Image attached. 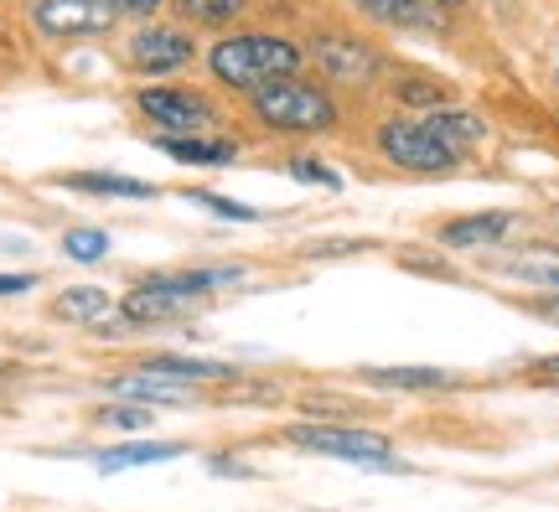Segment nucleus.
Listing matches in <instances>:
<instances>
[{
    "mask_svg": "<svg viewBox=\"0 0 559 512\" xmlns=\"http://www.w3.org/2000/svg\"><path fill=\"white\" fill-rule=\"evenodd\" d=\"M207 62H213V79H223L228 88H264V83H275V79H290L300 52L285 37L243 32V37L218 41Z\"/></svg>",
    "mask_w": 559,
    "mask_h": 512,
    "instance_id": "f257e3e1",
    "label": "nucleus"
},
{
    "mask_svg": "<svg viewBox=\"0 0 559 512\" xmlns=\"http://www.w3.org/2000/svg\"><path fill=\"white\" fill-rule=\"evenodd\" d=\"M254 115H260L270 130H326V124L337 119V109H332V99H326L321 88H311V83L275 79L254 94Z\"/></svg>",
    "mask_w": 559,
    "mask_h": 512,
    "instance_id": "f03ea898",
    "label": "nucleus"
},
{
    "mask_svg": "<svg viewBox=\"0 0 559 512\" xmlns=\"http://www.w3.org/2000/svg\"><path fill=\"white\" fill-rule=\"evenodd\" d=\"M379 145L394 166H409V171H445V166L461 160L425 119H389L379 130Z\"/></svg>",
    "mask_w": 559,
    "mask_h": 512,
    "instance_id": "7ed1b4c3",
    "label": "nucleus"
},
{
    "mask_svg": "<svg viewBox=\"0 0 559 512\" xmlns=\"http://www.w3.org/2000/svg\"><path fill=\"white\" fill-rule=\"evenodd\" d=\"M290 445L317 455H337V461H362V466H389V440L383 434H362V430H332V425H290L285 430Z\"/></svg>",
    "mask_w": 559,
    "mask_h": 512,
    "instance_id": "20e7f679",
    "label": "nucleus"
},
{
    "mask_svg": "<svg viewBox=\"0 0 559 512\" xmlns=\"http://www.w3.org/2000/svg\"><path fill=\"white\" fill-rule=\"evenodd\" d=\"M109 0H32V21L41 37H104L115 26Z\"/></svg>",
    "mask_w": 559,
    "mask_h": 512,
    "instance_id": "39448f33",
    "label": "nucleus"
},
{
    "mask_svg": "<svg viewBox=\"0 0 559 512\" xmlns=\"http://www.w3.org/2000/svg\"><path fill=\"white\" fill-rule=\"evenodd\" d=\"M140 115L160 124V130H177V135H192L213 119V104L192 94V88H145L140 94Z\"/></svg>",
    "mask_w": 559,
    "mask_h": 512,
    "instance_id": "423d86ee",
    "label": "nucleus"
},
{
    "mask_svg": "<svg viewBox=\"0 0 559 512\" xmlns=\"http://www.w3.org/2000/svg\"><path fill=\"white\" fill-rule=\"evenodd\" d=\"M130 62L140 73H171L181 62H192V37H181L177 26H145L130 37Z\"/></svg>",
    "mask_w": 559,
    "mask_h": 512,
    "instance_id": "0eeeda50",
    "label": "nucleus"
},
{
    "mask_svg": "<svg viewBox=\"0 0 559 512\" xmlns=\"http://www.w3.org/2000/svg\"><path fill=\"white\" fill-rule=\"evenodd\" d=\"M317 62L332 73V79H347V83H362V79L379 73V58H373L358 37H321L317 41Z\"/></svg>",
    "mask_w": 559,
    "mask_h": 512,
    "instance_id": "6e6552de",
    "label": "nucleus"
},
{
    "mask_svg": "<svg viewBox=\"0 0 559 512\" xmlns=\"http://www.w3.org/2000/svg\"><path fill=\"white\" fill-rule=\"evenodd\" d=\"M187 445H177V440H135V445H115V451L94 455V466L99 472H130V466H151V461H171Z\"/></svg>",
    "mask_w": 559,
    "mask_h": 512,
    "instance_id": "1a4fd4ad",
    "label": "nucleus"
},
{
    "mask_svg": "<svg viewBox=\"0 0 559 512\" xmlns=\"http://www.w3.org/2000/svg\"><path fill=\"white\" fill-rule=\"evenodd\" d=\"M508 213H481V217H461V223H445V234L440 243H451V249H481V243H498L508 234Z\"/></svg>",
    "mask_w": 559,
    "mask_h": 512,
    "instance_id": "9d476101",
    "label": "nucleus"
},
{
    "mask_svg": "<svg viewBox=\"0 0 559 512\" xmlns=\"http://www.w3.org/2000/svg\"><path fill=\"white\" fill-rule=\"evenodd\" d=\"M109 311H115V306H109V296H104L99 285H79V290H62V296L52 300V315L68 321V326H94V321Z\"/></svg>",
    "mask_w": 559,
    "mask_h": 512,
    "instance_id": "9b49d317",
    "label": "nucleus"
},
{
    "mask_svg": "<svg viewBox=\"0 0 559 512\" xmlns=\"http://www.w3.org/2000/svg\"><path fill=\"white\" fill-rule=\"evenodd\" d=\"M62 187L73 192H99V198H156L151 181H135V177H109V171H79V177H58Z\"/></svg>",
    "mask_w": 559,
    "mask_h": 512,
    "instance_id": "f8f14e48",
    "label": "nucleus"
},
{
    "mask_svg": "<svg viewBox=\"0 0 559 512\" xmlns=\"http://www.w3.org/2000/svg\"><path fill=\"white\" fill-rule=\"evenodd\" d=\"M160 151L187 160V166H223V160H234L228 140H198V135H160Z\"/></svg>",
    "mask_w": 559,
    "mask_h": 512,
    "instance_id": "ddd939ff",
    "label": "nucleus"
},
{
    "mask_svg": "<svg viewBox=\"0 0 559 512\" xmlns=\"http://www.w3.org/2000/svg\"><path fill=\"white\" fill-rule=\"evenodd\" d=\"M425 124H430V130H436V135L456 151V156H466V151L481 140V119L477 115H461V109H436V115H425Z\"/></svg>",
    "mask_w": 559,
    "mask_h": 512,
    "instance_id": "4468645a",
    "label": "nucleus"
},
{
    "mask_svg": "<svg viewBox=\"0 0 559 512\" xmlns=\"http://www.w3.org/2000/svg\"><path fill=\"white\" fill-rule=\"evenodd\" d=\"M140 373L181 378V383H207V378H228L234 368H223V362H198V357H145Z\"/></svg>",
    "mask_w": 559,
    "mask_h": 512,
    "instance_id": "2eb2a0df",
    "label": "nucleus"
},
{
    "mask_svg": "<svg viewBox=\"0 0 559 512\" xmlns=\"http://www.w3.org/2000/svg\"><path fill=\"white\" fill-rule=\"evenodd\" d=\"M368 383H383V389H445L451 373H440V368H368Z\"/></svg>",
    "mask_w": 559,
    "mask_h": 512,
    "instance_id": "dca6fc26",
    "label": "nucleus"
},
{
    "mask_svg": "<svg viewBox=\"0 0 559 512\" xmlns=\"http://www.w3.org/2000/svg\"><path fill=\"white\" fill-rule=\"evenodd\" d=\"M115 394H130V398H187V383L181 378H160V373H130L115 383Z\"/></svg>",
    "mask_w": 559,
    "mask_h": 512,
    "instance_id": "f3484780",
    "label": "nucleus"
},
{
    "mask_svg": "<svg viewBox=\"0 0 559 512\" xmlns=\"http://www.w3.org/2000/svg\"><path fill=\"white\" fill-rule=\"evenodd\" d=\"M62 254L79 259V264H94V259L109 254V234L104 228H68L62 234Z\"/></svg>",
    "mask_w": 559,
    "mask_h": 512,
    "instance_id": "a211bd4d",
    "label": "nucleus"
},
{
    "mask_svg": "<svg viewBox=\"0 0 559 512\" xmlns=\"http://www.w3.org/2000/svg\"><path fill=\"white\" fill-rule=\"evenodd\" d=\"M368 16L379 21H400V26H430V16L419 11V0H358Z\"/></svg>",
    "mask_w": 559,
    "mask_h": 512,
    "instance_id": "6ab92c4d",
    "label": "nucleus"
},
{
    "mask_svg": "<svg viewBox=\"0 0 559 512\" xmlns=\"http://www.w3.org/2000/svg\"><path fill=\"white\" fill-rule=\"evenodd\" d=\"M181 16L187 21H202V26H223L243 11V0H177Z\"/></svg>",
    "mask_w": 559,
    "mask_h": 512,
    "instance_id": "aec40b11",
    "label": "nucleus"
},
{
    "mask_svg": "<svg viewBox=\"0 0 559 512\" xmlns=\"http://www.w3.org/2000/svg\"><path fill=\"white\" fill-rule=\"evenodd\" d=\"M156 419V409H140V404H120V409H104V425H120V430H145Z\"/></svg>",
    "mask_w": 559,
    "mask_h": 512,
    "instance_id": "412c9836",
    "label": "nucleus"
},
{
    "mask_svg": "<svg viewBox=\"0 0 559 512\" xmlns=\"http://www.w3.org/2000/svg\"><path fill=\"white\" fill-rule=\"evenodd\" d=\"M192 202H202V207H213V213H223V217H243V223L254 217V207H239V202H228V198H213V192H198V198H192Z\"/></svg>",
    "mask_w": 559,
    "mask_h": 512,
    "instance_id": "4be33fe9",
    "label": "nucleus"
},
{
    "mask_svg": "<svg viewBox=\"0 0 559 512\" xmlns=\"http://www.w3.org/2000/svg\"><path fill=\"white\" fill-rule=\"evenodd\" d=\"M290 171H296L300 181H317V187H337V177H332L326 166H317V160H306V156H300L296 166H290Z\"/></svg>",
    "mask_w": 559,
    "mask_h": 512,
    "instance_id": "5701e85b",
    "label": "nucleus"
},
{
    "mask_svg": "<svg viewBox=\"0 0 559 512\" xmlns=\"http://www.w3.org/2000/svg\"><path fill=\"white\" fill-rule=\"evenodd\" d=\"M400 99H404V104H440L445 94H440L436 83H404V88H400Z\"/></svg>",
    "mask_w": 559,
    "mask_h": 512,
    "instance_id": "b1692460",
    "label": "nucleus"
},
{
    "mask_svg": "<svg viewBox=\"0 0 559 512\" xmlns=\"http://www.w3.org/2000/svg\"><path fill=\"white\" fill-rule=\"evenodd\" d=\"M37 279L32 275H0V296H21V290H32Z\"/></svg>",
    "mask_w": 559,
    "mask_h": 512,
    "instance_id": "393cba45",
    "label": "nucleus"
},
{
    "mask_svg": "<svg viewBox=\"0 0 559 512\" xmlns=\"http://www.w3.org/2000/svg\"><path fill=\"white\" fill-rule=\"evenodd\" d=\"M109 5H115V11H135V16H151L160 0H109Z\"/></svg>",
    "mask_w": 559,
    "mask_h": 512,
    "instance_id": "a878e982",
    "label": "nucleus"
},
{
    "mask_svg": "<svg viewBox=\"0 0 559 512\" xmlns=\"http://www.w3.org/2000/svg\"><path fill=\"white\" fill-rule=\"evenodd\" d=\"M539 279H544V285H555V290H559V270H539Z\"/></svg>",
    "mask_w": 559,
    "mask_h": 512,
    "instance_id": "bb28decb",
    "label": "nucleus"
},
{
    "mask_svg": "<svg viewBox=\"0 0 559 512\" xmlns=\"http://www.w3.org/2000/svg\"><path fill=\"white\" fill-rule=\"evenodd\" d=\"M440 5H461V0H440Z\"/></svg>",
    "mask_w": 559,
    "mask_h": 512,
    "instance_id": "cd10ccee",
    "label": "nucleus"
}]
</instances>
